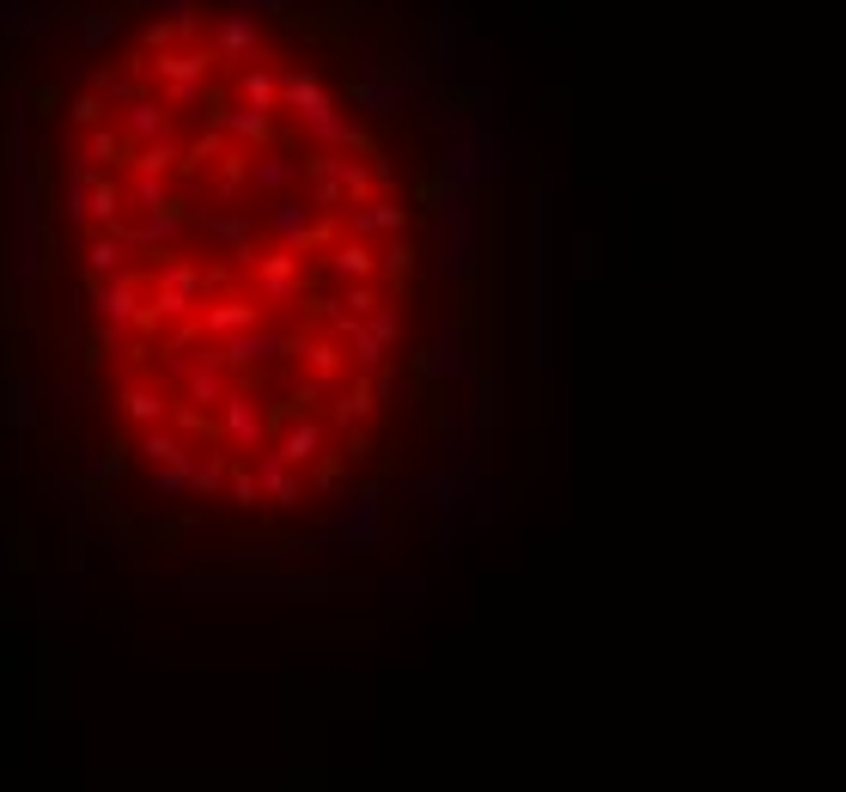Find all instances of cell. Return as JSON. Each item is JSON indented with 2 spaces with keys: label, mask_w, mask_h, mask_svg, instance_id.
Wrapping results in <instances>:
<instances>
[{
  "label": "cell",
  "mask_w": 846,
  "mask_h": 792,
  "mask_svg": "<svg viewBox=\"0 0 846 792\" xmlns=\"http://www.w3.org/2000/svg\"><path fill=\"white\" fill-rule=\"evenodd\" d=\"M140 13H165L171 25H177V37H195L201 13H195V0H135Z\"/></svg>",
  "instance_id": "cell-3"
},
{
  "label": "cell",
  "mask_w": 846,
  "mask_h": 792,
  "mask_svg": "<svg viewBox=\"0 0 846 792\" xmlns=\"http://www.w3.org/2000/svg\"><path fill=\"white\" fill-rule=\"evenodd\" d=\"M219 55V62H250V55H256L262 49V25L256 18H244V13H226L214 25V43H207Z\"/></svg>",
  "instance_id": "cell-1"
},
{
  "label": "cell",
  "mask_w": 846,
  "mask_h": 792,
  "mask_svg": "<svg viewBox=\"0 0 846 792\" xmlns=\"http://www.w3.org/2000/svg\"><path fill=\"white\" fill-rule=\"evenodd\" d=\"M231 13H244V18H262V13H287L293 0H226Z\"/></svg>",
  "instance_id": "cell-4"
},
{
  "label": "cell",
  "mask_w": 846,
  "mask_h": 792,
  "mask_svg": "<svg viewBox=\"0 0 846 792\" xmlns=\"http://www.w3.org/2000/svg\"><path fill=\"white\" fill-rule=\"evenodd\" d=\"M116 32H123V13H116V7H98V13L79 18V43H86V49L116 43Z\"/></svg>",
  "instance_id": "cell-2"
}]
</instances>
